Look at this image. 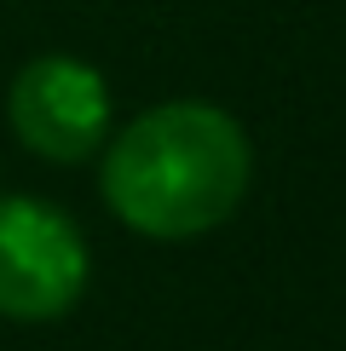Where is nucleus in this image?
<instances>
[{"label": "nucleus", "mask_w": 346, "mask_h": 351, "mask_svg": "<svg viewBox=\"0 0 346 351\" xmlns=\"http://www.w3.org/2000/svg\"><path fill=\"white\" fill-rule=\"evenodd\" d=\"M86 294V237L52 202L0 196V317L52 323Z\"/></svg>", "instance_id": "obj_2"}, {"label": "nucleus", "mask_w": 346, "mask_h": 351, "mask_svg": "<svg viewBox=\"0 0 346 351\" xmlns=\"http://www.w3.org/2000/svg\"><path fill=\"white\" fill-rule=\"evenodd\" d=\"M254 150L237 115L202 98H168L127 121L104 150L98 184L110 213L150 242H191L242 208Z\"/></svg>", "instance_id": "obj_1"}, {"label": "nucleus", "mask_w": 346, "mask_h": 351, "mask_svg": "<svg viewBox=\"0 0 346 351\" xmlns=\"http://www.w3.org/2000/svg\"><path fill=\"white\" fill-rule=\"evenodd\" d=\"M6 115H12V133L23 138V150H35L41 162L76 167L93 150H104L110 86L93 64H81L69 52H47L18 69V81L6 93Z\"/></svg>", "instance_id": "obj_3"}]
</instances>
